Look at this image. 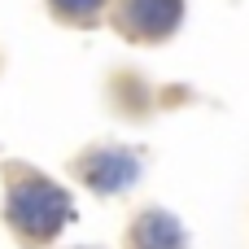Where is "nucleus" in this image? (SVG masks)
Listing matches in <instances>:
<instances>
[{"mask_svg": "<svg viewBox=\"0 0 249 249\" xmlns=\"http://www.w3.org/2000/svg\"><path fill=\"white\" fill-rule=\"evenodd\" d=\"M70 219V197L48 179H26L9 193V223L26 241H48Z\"/></svg>", "mask_w": 249, "mask_h": 249, "instance_id": "f257e3e1", "label": "nucleus"}, {"mask_svg": "<svg viewBox=\"0 0 249 249\" xmlns=\"http://www.w3.org/2000/svg\"><path fill=\"white\" fill-rule=\"evenodd\" d=\"M136 158L123 153V149H109V153H96L92 162H83V175L92 179L96 193H123L131 179H136Z\"/></svg>", "mask_w": 249, "mask_h": 249, "instance_id": "f03ea898", "label": "nucleus"}, {"mask_svg": "<svg viewBox=\"0 0 249 249\" xmlns=\"http://www.w3.org/2000/svg\"><path fill=\"white\" fill-rule=\"evenodd\" d=\"M131 249H184V232H179V223L171 214L149 210L131 228Z\"/></svg>", "mask_w": 249, "mask_h": 249, "instance_id": "7ed1b4c3", "label": "nucleus"}, {"mask_svg": "<svg viewBox=\"0 0 249 249\" xmlns=\"http://www.w3.org/2000/svg\"><path fill=\"white\" fill-rule=\"evenodd\" d=\"M101 0H57V9H66V13H74V18H88L92 9H96Z\"/></svg>", "mask_w": 249, "mask_h": 249, "instance_id": "20e7f679", "label": "nucleus"}]
</instances>
